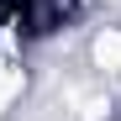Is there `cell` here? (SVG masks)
<instances>
[{
	"instance_id": "obj_1",
	"label": "cell",
	"mask_w": 121,
	"mask_h": 121,
	"mask_svg": "<svg viewBox=\"0 0 121 121\" xmlns=\"http://www.w3.org/2000/svg\"><path fill=\"white\" fill-rule=\"evenodd\" d=\"M90 58H95V69H121V26H105L95 37V48H90Z\"/></svg>"
},
{
	"instance_id": "obj_2",
	"label": "cell",
	"mask_w": 121,
	"mask_h": 121,
	"mask_svg": "<svg viewBox=\"0 0 121 121\" xmlns=\"http://www.w3.org/2000/svg\"><path fill=\"white\" fill-rule=\"evenodd\" d=\"M21 84H26V79H21V69H0V111H5L16 95H21Z\"/></svg>"
}]
</instances>
